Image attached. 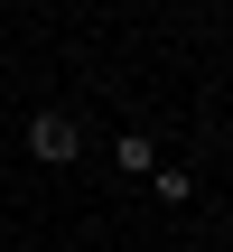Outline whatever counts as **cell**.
<instances>
[{"mask_svg": "<svg viewBox=\"0 0 233 252\" xmlns=\"http://www.w3.org/2000/svg\"><path fill=\"white\" fill-rule=\"evenodd\" d=\"M149 178H159V206H187V196H196V168H177V159H159Z\"/></svg>", "mask_w": 233, "mask_h": 252, "instance_id": "3957f363", "label": "cell"}, {"mask_svg": "<svg viewBox=\"0 0 233 252\" xmlns=\"http://www.w3.org/2000/svg\"><path fill=\"white\" fill-rule=\"evenodd\" d=\"M28 159H37V168H65V159H84V131H75V112H56V103H47V112L28 122Z\"/></svg>", "mask_w": 233, "mask_h": 252, "instance_id": "6da1fadb", "label": "cell"}, {"mask_svg": "<svg viewBox=\"0 0 233 252\" xmlns=\"http://www.w3.org/2000/svg\"><path fill=\"white\" fill-rule=\"evenodd\" d=\"M112 168H121V178H149V168H159V140H149V131H121V140H112Z\"/></svg>", "mask_w": 233, "mask_h": 252, "instance_id": "7a4b0ae2", "label": "cell"}]
</instances>
